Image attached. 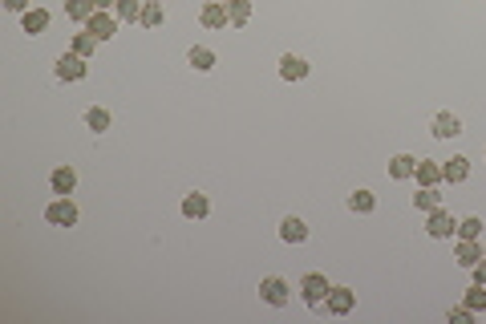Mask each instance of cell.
<instances>
[{"instance_id": "6da1fadb", "label": "cell", "mask_w": 486, "mask_h": 324, "mask_svg": "<svg viewBox=\"0 0 486 324\" xmlns=\"http://www.w3.org/2000/svg\"><path fill=\"white\" fill-rule=\"evenodd\" d=\"M328 280H324V272H308L300 275V292H304V304L312 308V312H324V300H328Z\"/></svg>"}, {"instance_id": "7a4b0ae2", "label": "cell", "mask_w": 486, "mask_h": 324, "mask_svg": "<svg viewBox=\"0 0 486 324\" xmlns=\"http://www.w3.org/2000/svg\"><path fill=\"white\" fill-rule=\"evenodd\" d=\"M259 300L272 304V308H288L292 304V284L280 280V275H263V280H259Z\"/></svg>"}, {"instance_id": "3957f363", "label": "cell", "mask_w": 486, "mask_h": 324, "mask_svg": "<svg viewBox=\"0 0 486 324\" xmlns=\"http://www.w3.org/2000/svg\"><path fill=\"white\" fill-rule=\"evenodd\" d=\"M45 223L49 227H77V207H73L69 194H57V199L45 207Z\"/></svg>"}, {"instance_id": "277c9868", "label": "cell", "mask_w": 486, "mask_h": 324, "mask_svg": "<svg viewBox=\"0 0 486 324\" xmlns=\"http://www.w3.org/2000/svg\"><path fill=\"white\" fill-rule=\"evenodd\" d=\"M53 73H57L61 81H81L85 73H89V61H85V57H77V53L69 49V53H61V57H57Z\"/></svg>"}, {"instance_id": "5b68a950", "label": "cell", "mask_w": 486, "mask_h": 324, "mask_svg": "<svg viewBox=\"0 0 486 324\" xmlns=\"http://www.w3.org/2000/svg\"><path fill=\"white\" fill-rule=\"evenodd\" d=\"M199 20H203V29L211 32H223L231 20H227V0H207L203 4V13H199Z\"/></svg>"}, {"instance_id": "8992f818", "label": "cell", "mask_w": 486, "mask_h": 324, "mask_svg": "<svg viewBox=\"0 0 486 324\" xmlns=\"http://www.w3.org/2000/svg\"><path fill=\"white\" fill-rule=\"evenodd\" d=\"M353 308H356V292L353 288H328L324 312H332V316H349Z\"/></svg>"}, {"instance_id": "52a82bcc", "label": "cell", "mask_w": 486, "mask_h": 324, "mask_svg": "<svg viewBox=\"0 0 486 324\" xmlns=\"http://www.w3.org/2000/svg\"><path fill=\"white\" fill-rule=\"evenodd\" d=\"M425 231H430V239H450L454 231H458V223H454L450 211H430V219H425Z\"/></svg>"}, {"instance_id": "ba28073f", "label": "cell", "mask_w": 486, "mask_h": 324, "mask_svg": "<svg viewBox=\"0 0 486 324\" xmlns=\"http://www.w3.org/2000/svg\"><path fill=\"white\" fill-rule=\"evenodd\" d=\"M85 32H94L97 41H110L113 32H118V16H110V13H101V8H97V13L85 20Z\"/></svg>"}, {"instance_id": "9c48e42d", "label": "cell", "mask_w": 486, "mask_h": 324, "mask_svg": "<svg viewBox=\"0 0 486 324\" xmlns=\"http://www.w3.org/2000/svg\"><path fill=\"white\" fill-rule=\"evenodd\" d=\"M482 256H486V247L478 239H458V247H454V259H458L462 268H474Z\"/></svg>"}, {"instance_id": "30bf717a", "label": "cell", "mask_w": 486, "mask_h": 324, "mask_svg": "<svg viewBox=\"0 0 486 324\" xmlns=\"http://www.w3.org/2000/svg\"><path fill=\"white\" fill-rule=\"evenodd\" d=\"M49 187H53V194H73V187H77V170H73V166H57V170L49 175Z\"/></svg>"}, {"instance_id": "8fae6325", "label": "cell", "mask_w": 486, "mask_h": 324, "mask_svg": "<svg viewBox=\"0 0 486 324\" xmlns=\"http://www.w3.org/2000/svg\"><path fill=\"white\" fill-rule=\"evenodd\" d=\"M418 175V158L413 154H393L389 158V178H397V182H405V178Z\"/></svg>"}, {"instance_id": "7c38bea8", "label": "cell", "mask_w": 486, "mask_h": 324, "mask_svg": "<svg viewBox=\"0 0 486 324\" xmlns=\"http://www.w3.org/2000/svg\"><path fill=\"white\" fill-rule=\"evenodd\" d=\"M466 175H470V158H462V154L442 162V182H466Z\"/></svg>"}, {"instance_id": "4fadbf2b", "label": "cell", "mask_w": 486, "mask_h": 324, "mask_svg": "<svg viewBox=\"0 0 486 324\" xmlns=\"http://www.w3.org/2000/svg\"><path fill=\"white\" fill-rule=\"evenodd\" d=\"M280 239H284V243H304L308 239V223H304V219H296V215L280 219Z\"/></svg>"}, {"instance_id": "5bb4252c", "label": "cell", "mask_w": 486, "mask_h": 324, "mask_svg": "<svg viewBox=\"0 0 486 324\" xmlns=\"http://www.w3.org/2000/svg\"><path fill=\"white\" fill-rule=\"evenodd\" d=\"M280 77L284 81H304L308 77V61L304 57H292V53L288 57H280Z\"/></svg>"}, {"instance_id": "9a60e30c", "label": "cell", "mask_w": 486, "mask_h": 324, "mask_svg": "<svg viewBox=\"0 0 486 324\" xmlns=\"http://www.w3.org/2000/svg\"><path fill=\"white\" fill-rule=\"evenodd\" d=\"M430 130H434V138H458V134H462V122H458V113H437Z\"/></svg>"}, {"instance_id": "2e32d148", "label": "cell", "mask_w": 486, "mask_h": 324, "mask_svg": "<svg viewBox=\"0 0 486 324\" xmlns=\"http://www.w3.org/2000/svg\"><path fill=\"white\" fill-rule=\"evenodd\" d=\"M207 211H211L207 194L191 191V194H187V199H182V215H187V219H207Z\"/></svg>"}, {"instance_id": "e0dca14e", "label": "cell", "mask_w": 486, "mask_h": 324, "mask_svg": "<svg viewBox=\"0 0 486 324\" xmlns=\"http://www.w3.org/2000/svg\"><path fill=\"white\" fill-rule=\"evenodd\" d=\"M142 4L146 0H118V4H113V16H118L122 25H134V20H142Z\"/></svg>"}, {"instance_id": "ac0fdd59", "label": "cell", "mask_w": 486, "mask_h": 324, "mask_svg": "<svg viewBox=\"0 0 486 324\" xmlns=\"http://www.w3.org/2000/svg\"><path fill=\"white\" fill-rule=\"evenodd\" d=\"M413 207H418L421 215H430V211L442 207V194H437V187H418V194H413Z\"/></svg>"}, {"instance_id": "d6986e66", "label": "cell", "mask_w": 486, "mask_h": 324, "mask_svg": "<svg viewBox=\"0 0 486 324\" xmlns=\"http://www.w3.org/2000/svg\"><path fill=\"white\" fill-rule=\"evenodd\" d=\"M138 25H146V29H162L166 25V8H162L158 0H146L142 4V20Z\"/></svg>"}, {"instance_id": "ffe728a7", "label": "cell", "mask_w": 486, "mask_h": 324, "mask_svg": "<svg viewBox=\"0 0 486 324\" xmlns=\"http://www.w3.org/2000/svg\"><path fill=\"white\" fill-rule=\"evenodd\" d=\"M187 61H191V69H199V73H211V69H215V53H211L207 45H194L191 53H187Z\"/></svg>"}, {"instance_id": "44dd1931", "label": "cell", "mask_w": 486, "mask_h": 324, "mask_svg": "<svg viewBox=\"0 0 486 324\" xmlns=\"http://www.w3.org/2000/svg\"><path fill=\"white\" fill-rule=\"evenodd\" d=\"M94 13H97L94 0H65V16H69V20H81V25H85Z\"/></svg>"}, {"instance_id": "7402d4cb", "label": "cell", "mask_w": 486, "mask_h": 324, "mask_svg": "<svg viewBox=\"0 0 486 324\" xmlns=\"http://www.w3.org/2000/svg\"><path fill=\"white\" fill-rule=\"evenodd\" d=\"M20 25H25V32H45L49 29V13L45 8H29V13H20Z\"/></svg>"}, {"instance_id": "603a6c76", "label": "cell", "mask_w": 486, "mask_h": 324, "mask_svg": "<svg viewBox=\"0 0 486 324\" xmlns=\"http://www.w3.org/2000/svg\"><path fill=\"white\" fill-rule=\"evenodd\" d=\"M227 20L239 29V25H247L251 20V0H227Z\"/></svg>"}, {"instance_id": "cb8c5ba5", "label": "cell", "mask_w": 486, "mask_h": 324, "mask_svg": "<svg viewBox=\"0 0 486 324\" xmlns=\"http://www.w3.org/2000/svg\"><path fill=\"white\" fill-rule=\"evenodd\" d=\"M413 178H418V187H437V182H442V166L421 158L418 162V175H413Z\"/></svg>"}, {"instance_id": "d4e9b609", "label": "cell", "mask_w": 486, "mask_h": 324, "mask_svg": "<svg viewBox=\"0 0 486 324\" xmlns=\"http://www.w3.org/2000/svg\"><path fill=\"white\" fill-rule=\"evenodd\" d=\"M373 207H377L373 191H353L349 194V211H353V215H373Z\"/></svg>"}, {"instance_id": "484cf974", "label": "cell", "mask_w": 486, "mask_h": 324, "mask_svg": "<svg viewBox=\"0 0 486 324\" xmlns=\"http://www.w3.org/2000/svg\"><path fill=\"white\" fill-rule=\"evenodd\" d=\"M462 304H466L470 312H486V284H470L466 296H462Z\"/></svg>"}, {"instance_id": "4316f807", "label": "cell", "mask_w": 486, "mask_h": 324, "mask_svg": "<svg viewBox=\"0 0 486 324\" xmlns=\"http://www.w3.org/2000/svg\"><path fill=\"white\" fill-rule=\"evenodd\" d=\"M85 126L94 130V134H106V130H110V110H101V106L85 110Z\"/></svg>"}, {"instance_id": "83f0119b", "label": "cell", "mask_w": 486, "mask_h": 324, "mask_svg": "<svg viewBox=\"0 0 486 324\" xmlns=\"http://www.w3.org/2000/svg\"><path fill=\"white\" fill-rule=\"evenodd\" d=\"M482 219H478V215H466V219H462V223H458V231H454V235H458V239H478V235H482Z\"/></svg>"}, {"instance_id": "f1b7e54d", "label": "cell", "mask_w": 486, "mask_h": 324, "mask_svg": "<svg viewBox=\"0 0 486 324\" xmlns=\"http://www.w3.org/2000/svg\"><path fill=\"white\" fill-rule=\"evenodd\" d=\"M94 49H97V37H94V32H77V37H73V53H77V57H85V61H89V57H94Z\"/></svg>"}, {"instance_id": "f546056e", "label": "cell", "mask_w": 486, "mask_h": 324, "mask_svg": "<svg viewBox=\"0 0 486 324\" xmlns=\"http://www.w3.org/2000/svg\"><path fill=\"white\" fill-rule=\"evenodd\" d=\"M446 320H450V324H470V320H474V312H470L466 304H462V308H450V316H446Z\"/></svg>"}, {"instance_id": "4dcf8cb0", "label": "cell", "mask_w": 486, "mask_h": 324, "mask_svg": "<svg viewBox=\"0 0 486 324\" xmlns=\"http://www.w3.org/2000/svg\"><path fill=\"white\" fill-rule=\"evenodd\" d=\"M470 272H474V284H486V256L478 259V263H474V268H470Z\"/></svg>"}, {"instance_id": "1f68e13d", "label": "cell", "mask_w": 486, "mask_h": 324, "mask_svg": "<svg viewBox=\"0 0 486 324\" xmlns=\"http://www.w3.org/2000/svg\"><path fill=\"white\" fill-rule=\"evenodd\" d=\"M8 13H29V0H4Z\"/></svg>"}, {"instance_id": "d6a6232c", "label": "cell", "mask_w": 486, "mask_h": 324, "mask_svg": "<svg viewBox=\"0 0 486 324\" xmlns=\"http://www.w3.org/2000/svg\"><path fill=\"white\" fill-rule=\"evenodd\" d=\"M97 8H101V13H106V8H113V4H118V0H94Z\"/></svg>"}]
</instances>
